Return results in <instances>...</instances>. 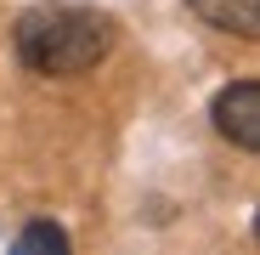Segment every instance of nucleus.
Wrapping results in <instances>:
<instances>
[{
    "label": "nucleus",
    "mask_w": 260,
    "mask_h": 255,
    "mask_svg": "<svg viewBox=\"0 0 260 255\" xmlns=\"http://www.w3.org/2000/svg\"><path fill=\"white\" fill-rule=\"evenodd\" d=\"M12 46L34 74H51V79L91 74L113 51V17L91 6H28L12 29Z\"/></svg>",
    "instance_id": "nucleus-1"
},
{
    "label": "nucleus",
    "mask_w": 260,
    "mask_h": 255,
    "mask_svg": "<svg viewBox=\"0 0 260 255\" xmlns=\"http://www.w3.org/2000/svg\"><path fill=\"white\" fill-rule=\"evenodd\" d=\"M209 119H215V131H221L232 148L254 153V148H260V85H254V79H238V85H226V91L215 97Z\"/></svg>",
    "instance_id": "nucleus-2"
},
{
    "label": "nucleus",
    "mask_w": 260,
    "mask_h": 255,
    "mask_svg": "<svg viewBox=\"0 0 260 255\" xmlns=\"http://www.w3.org/2000/svg\"><path fill=\"white\" fill-rule=\"evenodd\" d=\"M187 6H192L204 23L226 29V34H238V40H254V34H260V0H187Z\"/></svg>",
    "instance_id": "nucleus-3"
},
{
    "label": "nucleus",
    "mask_w": 260,
    "mask_h": 255,
    "mask_svg": "<svg viewBox=\"0 0 260 255\" xmlns=\"http://www.w3.org/2000/svg\"><path fill=\"white\" fill-rule=\"evenodd\" d=\"M12 249H17V255H68V233H62L57 221H28Z\"/></svg>",
    "instance_id": "nucleus-4"
}]
</instances>
